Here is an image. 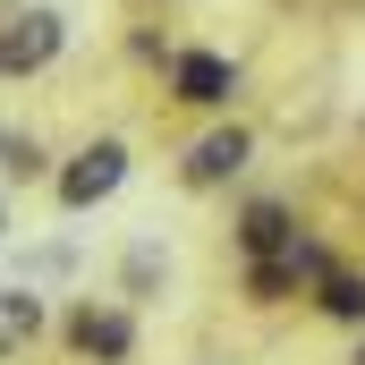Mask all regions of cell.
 <instances>
[{
  "label": "cell",
  "instance_id": "cell-9",
  "mask_svg": "<svg viewBox=\"0 0 365 365\" xmlns=\"http://www.w3.org/2000/svg\"><path fill=\"white\" fill-rule=\"evenodd\" d=\"M323 314L365 323V280H357V272H323Z\"/></svg>",
  "mask_w": 365,
  "mask_h": 365
},
{
  "label": "cell",
  "instance_id": "cell-5",
  "mask_svg": "<svg viewBox=\"0 0 365 365\" xmlns=\"http://www.w3.org/2000/svg\"><path fill=\"white\" fill-rule=\"evenodd\" d=\"M77 349H86V357H102V365H119L128 357V349H136V331H128V314H110V306H102V314H77Z\"/></svg>",
  "mask_w": 365,
  "mask_h": 365
},
{
  "label": "cell",
  "instance_id": "cell-11",
  "mask_svg": "<svg viewBox=\"0 0 365 365\" xmlns=\"http://www.w3.org/2000/svg\"><path fill=\"white\" fill-rule=\"evenodd\" d=\"M357 365H365V357H357Z\"/></svg>",
  "mask_w": 365,
  "mask_h": 365
},
{
  "label": "cell",
  "instance_id": "cell-7",
  "mask_svg": "<svg viewBox=\"0 0 365 365\" xmlns=\"http://www.w3.org/2000/svg\"><path fill=\"white\" fill-rule=\"evenodd\" d=\"M238 238H247V255H289V247H297V230H289V212H280V204H255Z\"/></svg>",
  "mask_w": 365,
  "mask_h": 365
},
{
  "label": "cell",
  "instance_id": "cell-2",
  "mask_svg": "<svg viewBox=\"0 0 365 365\" xmlns=\"http://www.w3.org/2000/svg\"><path fill=\"white\" fill-rule=\"evenodd\" d=\"M119 179H128V145H119V136H102V145H86V153L60 170V204H68V212H93V204H110V195H119Z\"/></svg>",
  "mask_w": 365,
  "mask_h": 365
},
{
  "label": "cell",
  "instance_id": "cell-1",
  "mask_svg": "<svg viewBox=\"0 0 365 365\" xmlns=\"http://www.w3.org/2000/svg\"><path fill=\"white\" fill-rule=\"evenodd\" d=\"M60 51H68V17L60 9H17L0 26V77H43Z\"/></svg>",
  "mask_w": 365,
  "mask_h": 365
},
{
  "label": "cell",
  "instance_id": "cell-8",
  "mask_svg": "<svg viewBox=\"0 0 365 365\" xmlns=\"http://www.w3.org/2000/svg\"><path fill=\"white\" fill-rule=\"evenodd\" d=\"M297 255H255V272H247V289H255V306H280L289 289H297Z\"/></svg>",
  "mask_w": 365,
  "mask_h": 365
},
{
  "label": "cell",
  "instance_id": "cell-10",
  "mask_svg": "<svg viewBox=\"0 0 365 365\" xmlns=\"http://www.w3.org/2000/svg\"><path fill=\"white\" fill-rule=\"evenodd\" d=\"M153 272H162V255H153V247H136V255H128V289H153Z\"/></svg>",
  "mask_w": 365,
  "mask_h": 365
},
{
  "label": "cell",
  "instance_id": "cell-3",
  "mask_svg": "<svg viewBox=\"0 0 365 365\" xmlns=\"http://www.w3.org/2000/svg\"><path fill=\"white\" fill-rule=\"evenodd\" d=\"M170 86H179V102H195V110H221L230 86H238V68H230L221 51H179V60H170Z\"/></svg>",
  "mask_w": 365,
  "mask_h": 365
},
{
  "label": "cell",
  "instance_id": "cell-6",
  "mask_svg": "<svg viewBox=\"0 0 365 365\" xmlns=\"http://www.w3.org/2000/svg\"><path fill=\"white\" fill-rule=\"evenodd\" d=\"M34 331H43V297L34 289H0V357H17Z\"/></svg>",
  "mask_w": 365,
  "mask_h": 365
},
{
  "label": "cell",
  "instance_id": "cell-4",
  "mask_svg": "<svg viewBox=\"0 0 365 365\" xmlns=\"http://www.w3.org/2000/svg\"><path fill=\"white\" fill-rule=\"evenodd\" d=\"M247 170V128H212L195 153H187V187H221Z\"/></svg>",
  "mask_w": 365,
  "mask_h": 365
}]
</instances>
